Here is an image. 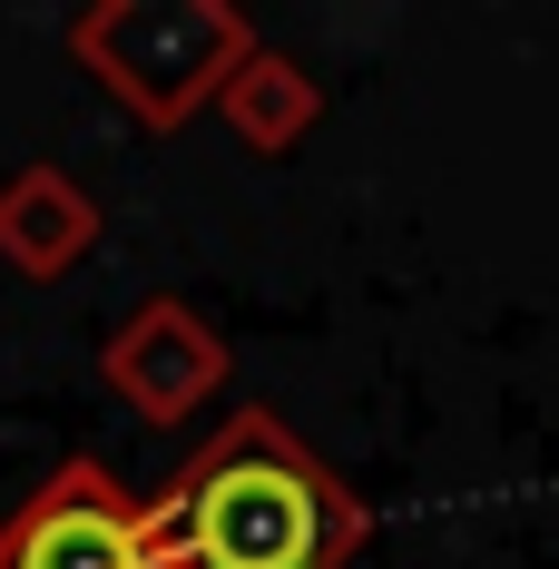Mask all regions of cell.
<instances>
[{"instance_id":"obj_1","label":"cell","mask_w":559,"mask_h":569,"mask_svg":"<svg viewBox=\"0 0 559 569\" xmlns=\"http://www.w3.org/2000/svg\"><path fill=\"white\" fill-rule=\"evenodd\" d=\"M168 569H353L363 550V501L343 491L325 452H305L276 412H226L187 452L168 491L148 501Z\"/></svg>"},{"instance_id":"obj_2","label":"cell","mask_w":559,"mask_h":569,"mask_svg":"<svg viewBox=\"0 0 559 569\" xmlns=\"http://www.w3.org/2000/svg\"><path fill=\"white\" fill-rule=\"evenodd\" d=\"M246 50H256V30L226 0H89V10H69V59L158 138L217 109L226 69Z\"/></svg>"},{"instance_id":"obj_3","label":"cell","mask_w":559,"mask_h":569,"mask_svg":"<svg viewBox=\"0 0 559 569\" xmlns=\"http://www.w3.org/2000/svg\"><path fill=\"white\" fill-rule=\"evenodd\" d=\"M0 569H168V540L109 461L69 452L0 520Z\"/></svg>"},{"instance_id":"obj_4","label":"cell","mask_w":559,"mask_h":569,"mask_svg":"<svg viewBox=\"0 0 559 569\" xmlns=\"http://www.w3.org/2000/svg\"><path fill=\"white\" fill-rule=\"evenodd\" d=\"M226 373H236V353H226V335L187 305V295H138L109 325V343H99V383H109L148 432H187V422L226 393Z\"/></svg>"},{"instance_id":"obj_5","label":"cell","mask_w":559,"mask_h":569,"mask_svg":"<svg viewBox=\"0 0 559 569\" xmlns=\"http://www.w3.org/2000/svg\"><path fill=\"white\" fill-rule=\"evenodd\" d=\"M99 197L79 187L69 168H50V158H30V168L0 177V266L30 284H59L89 266V246H99Z\"/></svg>"},{"instance_id":"obj_6","label":"cell","mask_w":559,"mask_h":569,"mask_svg":"<svg viewBox=\"0 0 559 569\" xmlns=\"http://www.w3.org/2000/svg\"><path fill=\"white\" fill-rule=\"evenodd\" d=\"M217 118L256 148V158H285V148H305V138L325 128V79H315L295 50H266V40H256V50L226 69Z\"/></svg>"}]
</instances>
